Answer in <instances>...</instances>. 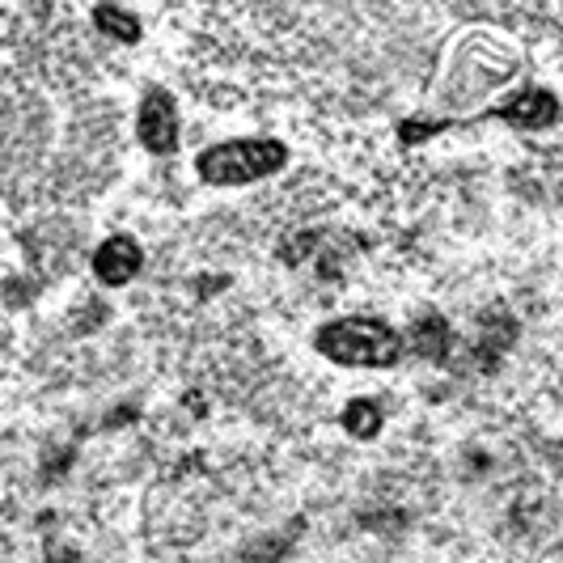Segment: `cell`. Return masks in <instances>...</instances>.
Instances as JSON below:
<instances>
[{"instance_id":"7","label":"cell","mask_w":563,"mask_h":563,"mask_svg":"<svg viewBox=\"0 0 563 563\" xmlns=\"http://www.w3.org/2000/svg\"><path fill=\"white\" fill-rule=\"evenodd\" d=\"M93 22L107 30V34H119L123 43H136L141 38V22L132 13H123V9H111V4L107 9H93Z\"/></svg>"},{"instance_id":"4","label":"cell","mask_w":563,"mask_h":563,"mask_svg":"<svg viewBox=\"0 0 563 563\" xmlns=\"http://www.w3.org/2000/svg\"><path fill=\"white\" fill-rule=\"evenodd\" d=\"M555 98L551 93H542V89H526V93H517V98H508L505 107H492V111L483 114V119H505L512 128H547V123H555Z\"/></svg>"},{"instance_id":"8","label":"cell","mask_w":563,"mask_h":563,"mask_svg":"<svg viewBox=\"0 0 563 563\" xmlns=\"http://www.w3.org/2000/svg\"><path fill=\"white\" fill-rule=\"evenodd\" d=\"M416 347H420L423 356H441L445 352V322L428 318L423 327H416Z\"/></svg>"},{"instance_id":"6","label":"cell","mask_w":563,"mask_h":563,"mask_svg":"<svg viewBox=\"0 0 563 563\" xmlns=\"http://www.w3.org/2000/svg\"><path fill=\"white\" fill-rule=\"evenodd\" d=\"M343 428H347L356 441H373L377 428H382V411H377L368 398H356V402H347V411H343Z\"/></svg>"},{"instance_id":"2","label":"cell","mask_w":563,"mask_h":563,"mask_svg":"<svg viewBox=\"0 0 563 563\" xmlns=\"http://www.w3.org/2000/svg\"><path fill=\"white\" fill-rule=\"evenodd\" d=\"M288 166V148L280 141H225L203 148L196 157V169L203 183H217V187H242V183H258V178H272L276 169Z\"/></svg>"},{"instance_id":"3","label":"cell","mask_w":563,"mask_h":563,"mask_svg":"<svg viewBox=\"0 0 563 563\" xmlns=\"http://www.w3.org/2000/svg\"><path fill=\"white\" fill-rule=\"evenodd\" d=\"M141 141L148 153H174L178 144V107L162 85L144 89L141 98Z\"/></svg>"},{"instance_id":"5","label":"cell","mask_w":563,"mask_h":563,"mask_svg":"<svg viewBox=\"0 0 563 563\" xmlns=\"http://www.w3.org/2000/svg\"><path fill=\"white\" fill-rule=\"evenodd\" d=\"M93 272H98V280L107 284H128L136 272H141V246L132 242V238H107L98 254H93Z\"/></svg>"},{"instance_id":"1","label":"cell","mask_w":563,"mask_h":563,"mask_svg":"<svg viewBox=\"0 0 563 563\" xmlns=\"http://www.w3.org/2000/svg\"><path fill=\"white\" fill-rule=\"evenodd\" d=\"M318 352L331 356L335 365L386 368L402 356V339L395 335V327L377 318H339L318 331Z\"/></svg>"}]
</instances>
